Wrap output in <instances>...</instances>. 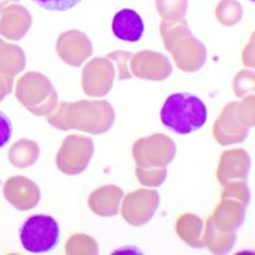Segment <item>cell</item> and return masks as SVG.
<instances>
[{
	"instance_id": "obj_3",
	"label": "cell",
	"mask_w": 255,
	"mask_h": 255,
	"mask_svg": "<svg viewBox=\"0 0 255 255\" xmlns=\"http://www.w3.org/2000/svg\"><path fill=\"white\" fill-rule=\"evenodd\" d=\"M144 29V22L140 14L132 8L120 10L112 22L113 34L126 42H138L143 37Z\"/></svg>"
},
{
	"instance_id": "obj_1",
	"label": "cell",
	"mask_w": 255,
	"mask_h": 255,
	"mask_svg": "<svg viewBox=\"0 0 255 255\" xmlns=\"http://www.w3.org/2000/svg\"><path fill=\"white\" fill-rule=\"evenodd\" d=\"M207 108L198 96L188 93L173 94L165 101L161 120L167 128L177 134H191L207 121Z\"/></svg>"
},
{
	"instance_id": "obj_4",
	"label": "cell",
	"mask_w": 255,
	"mask_h": 255,
	"mask_svg": "<svg viewBox=\"0 0 255 255\" xmlns=\"http://www.w3.org/2000/svg\"><path fill=\"white\" fill-rule=\"evenodd\" d=\"M41 7L49 11H66L75 7L82 0H34Z\"/></svg>"
},
{
	"instance_id": "obj_2",
	"label": "cell",
	"mask_w": 255,
	"mask_h": 255,
	"mask_svg": "<svg viewBox=\"0 0 255 255\" xmlns=\"http://www.w3.org/2000/svg\"><path fill=\"white\" fill-rule=\"evenodd\" d=\"M19 239L23 248L29 253H47L59 245L60 228L58 222L50 216L35 215L22 225Z\"/></svg>"
},
{
	"instance_id": "obj_6",
	"label": "cell",
	"mask_w": 255,
	"mask_h": 255,
	"mask_svg": "<svg viewBox=\"0 0 255 255\" xmlns=\"http://www.w3.org/2000/svg\"><path fill=\"white\" fill-rule=\"evenodd\" d=\"M252 1H253V0H252Z\"/></svg>"
},
{
	"instance_id": "obj_5",
	"label": "cell",
	"mask_w": 255,
	"mask_h": 255,
	"mask_svg": "<svg viewBox=\"0 0 255 255\" xmlns=\"http://www.w3.org/2000/svg\"><path fill=\"white\" fill-rule=\"evenodd\" d=\"M13 127L11 120L2 112H0V149L6 145L12 137Z\"/></svg>"
}]
</instances>
